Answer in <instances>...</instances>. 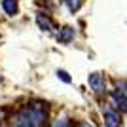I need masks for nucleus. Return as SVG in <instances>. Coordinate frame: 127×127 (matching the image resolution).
<instances>
[{
    "instance_id": "nucleus-11",
    "label": "nucleus",
    "mask_w": 127,
    "mask_h": 127,
    "mask_svg": "<svg viewBox=\"0 0 127 127\" xmlns=\"http://www.w3.org/2000/svg\"><path fill=\"white\" fill-rule=\"evenodd\" d=\"M78 127H93V125H91V123H85V122H84V123H80Z\"/></svg>"
},
{
    "instance_id": "nucleus-6",
    "label": "nucleus",
    "mask_w": 127,
    "mask_h": 127,
    "mask_svg": "<svg viewBox=\"0 0 127 127\" xmlns=\"http://www.w3.org/2000/svg\"><path fill=\"white\" fill-rule=\"evenodd\" d=\"M36 23H38V27H40L42 31H46V32H51L53 29H55L53 21L46 15V13H36Z\"/></svg>"
},
{
    "instance_id": "nucleus-5",
    "label": "nucleus",
    "mask_w": 127,
    "mask_h": 127,
    "mask_svg": "<svg viewBox=\"0 0 127 127\" xmlns=\"http://www.w3.org/2000/svg\"><path fill=\"white\" fill-rule=\"evenodd\" d=\"M74 40V29L72 27H63L57 34V42L59 44H70Z\"/></svg>"
},
{
    "instance_id": "nucleus-3",
    "label": "nucleus",
    "mask_w": 127,
    "mask_h": 127,
    "mask_svg": "<svg viewBox=\"0 0 127 127\" xmlns=\"http://www.w3.org/2000/svg\"><path fill=\"white\" fill-rule=\"evenodd\" d=\"M112 99H114V104L120 112H127V91L118 87V89L112 91Z\"/></svg>"
},
{
    "instance_id": "nucleus-12",
    "label": "nucleus",
    "mask_w": 127,
    "mask_h": 127,
    "mask_svg": "<svg viewBox=\"0 0 127 127\" xmlns=\"http://www.w3.org/2000/svg\"><path fill=\"white\" fill-rule=\"evenodd\" d=\"M0 82H2V78H0Z\"/></svg>"
},
{
    "instance_id": "nucleus-2",
    "label": "nucleus",
    "mask_w": 127,
    "mask_h": 127,
    "mask_svg": "<svg viewBox=\"0 0 127 127\" xmlns=\"http://www.w3.org/2000/svg\"><path fill=\"white\" fill-rule=\"evenodd\" d=\"M87 82H89V87L93 89V93H97V95H102V93L106 91V80H104V76H102L101 72L89 74Z\"/></svg>"
},
{
    "instance_id": "nucleus-7",
    "label": "nucleus",
    "mask_w": 127,
    "mask_h": 127,
    "mask_svg": "<svg viewBox=\"0 0 127 127\" xmlns=\"http://www.w3.org/2000/svg\"><path fill=\"white\" fill-rule=\"evenodd\" d=\"M2 8L8 15H17L19 11V2L17 0H2Z\"/></svg>"
},
{
    "instance_id": "nucleus-9",
    "label": "nucleus",
    "mask_w": 127,
    "mask_h": 127,
    "mask_svg": "<svg viewBox=\"0 0 127 127\" xmlns=\"http://www.w3.org/2000/svg\"><path fill=\"white\" fill-rule=\"evenodd\" d=\"M51 127H70V122H68V118L61 116V118H57V120L51 123Z\"/></svg>"
},
{
    "instance_id": "nucleus-8",
    "label": "nucleus",
    "mask_w": 127,
    "mask_h": 127,
    "mask_svg": "<svg viewBox=\"0 0 127 127\" xmlns=\"http://www.w3.org/2000/svg\"><path fill=\"white\" fill-rule=\"evenodd\" d=\"M64 4H66V8H68L72 13L74 11H78L80 8H82V4H84V0H63Z\"/></svg>"
},
{
    "instance_id": "nucleus-1",
    "label": "nucleus",
    "mask_w": 127,
    "mask_h": 127,
    "mask_svg": "<svg viewBox=\"0 0 127 127\" xmlns=\"http://www.w3.org/2000/svg\"><path fill=\"white\" fill-rule=\"evenodd\" d=\"M32 127H44L48 120V106L44 102H29L19 110Z\"/></svg>"
},
{
    "instance_id": "nucleus-4",
    "label": "nucleus",
    "mask_w": 127,
    "mask_h": 127,
    "mask_svg": "<svg viewBox=\"0 0 127 127\" xmlns=\"http://www.w3.org/2000/svg\"><path fill=\"white\" fill-rule=\"evenodd\" d=\"M120 123H122L120 114L114 112V110H110V108H106L104 110V125L106 127H120Z\"/></svg>"
},
{
    "instance_id": "nucleus-10",
    "label": "nucleus",
    "mask_w": 127,
    "mask_h": 127,
    "mask_svg": "<svg viewBox=\"0 0 127 127\" xmlns=\"http://www.w3.org/2000/svg\"><path fill=\"white\" fill-rule=\"evenodd\" d=\"M57 78L63 80L64 84H70V76H68V72H64V70H57Z\"/></svg>"
}]
</instances>
